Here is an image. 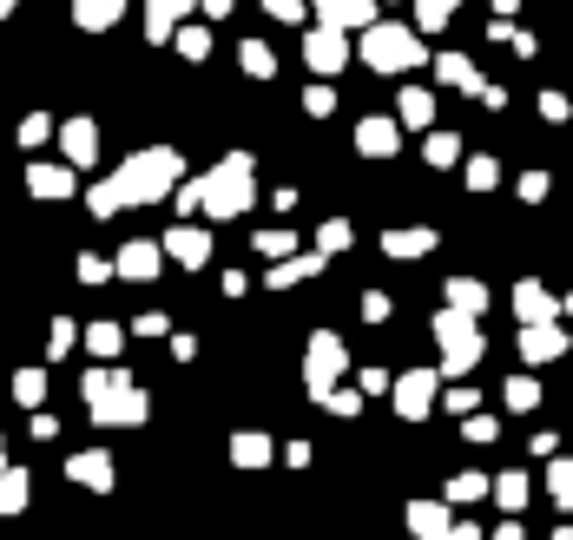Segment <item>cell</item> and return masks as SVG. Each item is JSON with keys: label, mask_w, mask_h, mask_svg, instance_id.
<instances>
[{"label": "cell", "mask_w": 573, "mask_h": 540, "mask_svg": "<svg viewBox=\"0 0 573 540\" xmlns=\"http://www.w3.org/2000/svg\"><path fill=\"white\" fill-rule=\"evenodd\" d=\"M178 172H185V159H178L172 145H152V152H132L119 172L106 178V185H93V218H112L119 205H152V198H165V191L178 185Z\"/></svg>", "instance_id": "cell-1"}, {"label": "cell", "mask_w": 573, "mask_h": 540, "mask_svg": "<svg viewBox=\"0 0 573 540\" xmlns=\"http://www.w3.org/2000/svg\"><path fill=\"white\" fill-rule=\"evenodd\" d=\"M198 191H205V211L211 218H238L244 205H251V152H231V159L218 165V172L198 178Z\"/></svg>", "instance_id": "cell-2"}, {"label": "cell", "mask_w": 573, "mask_h": 540, "mask_svg": "<svg viewBox=\"0 0 573 540\" xmlns=\"http://www.w3.org/2000/svg\"><path fill=\"white\" fill-rule=\"evenodd\" d=\"M363 60L376 66V73H409V66H422V40H415L409 27L376 20V27L363 33Z\"/></svg>", "instance_id": "cell-3"}, {"label": "cell", "mask_w": 573, "mask_h": 540, "mask_svg": "<svg viewBox=\"0 0 573 540\" xmlns=\"http://www.w3.org/2000/svg\"><path fill=\"white\" fill-rule=\"evenodd\" d=\"M435 343H442L448 376H462V369L481 363V330H475V317H462V310H442V317H435Z\"/></svg>", "instance_id": "cell-4"}, {"label": "cell", "mask_w": 573, "mask_h": 540, "mask_svg": "<svg viewBox=\"0 0 573 540\" xmlns=\"http://www.w3.org/2000/svg\"><path fill=\"white\" fill-rule=\"evenodd\" d=\"M303 60H310L323 80H330V73H343V60H350V40H343L336 27H317L310 40H303Z\"/></svg>", "instance_id": "cell-5"}, {"label": "cell", "mask_w": 573, "mask_h": 540, "mask_svg": "<svg viewBox=\"0 0 573 540\" xmlns=\"http://www.w3.org/2000/svg\"><path fill=\"white\" fill-rule=\"evenodd\" d=\"M336 376H343V343H336V336H317V343H310V389L330 396Z\"/></svg>", "instance_id": "cell-6"}, {"label": "cell", "mask_w": 573, "mask_h": 540, "mask_svg": "<svg viewBox=\"0 0 573 540\" xmlns=\"http://www.w3.org/2000/svg\"><path fill=\"white\" fill-rule=\"evenodd\" d=\"M317 14H323V27H376V0H317Z\"/></svg>", "instance_id": "cell-7"}, {"label": "cell", "mask_w": 573, "mask_h": 540, "mask_svg": "<svg viewBox=\"0 0 573 540\" xmlns=\"http://www.w3.org/2000/svg\"><path fill=\"white\" fill-rule=\"evenodd\" d=\"M521 350H527V363H554V356H567V330H554V323H527Z\"/></svg>", "instance_id": "cell-8"}, {"label": "cell", "mask_w": 573, "mask_h": 540, "mask_svg": "<svg viewBox=\"0 0 573 540\" xmlns=\"http://www.w3.org/2000/svg\"><path fill=\"white\" fill-rule=\"evenodd\" d=\"M429 402H435V376L429 369H409V376L396 382V409L402 415H429Z\"/></svg>", "instance_id": "cell-9"}, {"label": "cell", "mask_w": 573, "mask_h": 540, "mask_svg": "<svg viewBox=\"0 0 573 540\" xmlns=\"http://www.w3.org/2000/svg\"><path fill=\"white\" fill-rule=\"evenodd\" d=\"M356 152H363V159H389V152H396V119H363V126H356Z\"/></svg>", "instance_id": "cell-10"}, {"label": "cell", "mask_w": 573, "mask_h": 540, "mask_svg": "<svg viewBox=\"0 0 573 540\" xmlns=\"http://www.w3.org/2000/svg\"><path fill=\"white\" fill-rule=\"evenodd\" d=\"M60 145H66V159H73V165H93V159H99L93 119H66V126H60Z\"/></svg>", "instance_id": "cell-11"}, {"label": "cell", "mask_w": 573, "mask_h": 540, "mask_svg": "<svg viewBox=\"0 0 573 540\" xmlns=\"http://www.w3.org/2000/svg\"><path fill=\"white\" fill-rule=\"evenodd\" d=\"M382 251H389V257H429L435 251V231H429V224H402V231L382 238Z\"/></svg>", "instance_id": "cell-12"}, {"label": "cell", "mask_w": 573, "mask_h": 540, "mask_svg": "<svg viewBox=\"0 0 573 540\" xmlns=\"http://www.w3.org/2000/svg\"><path fill=\"white\" fill-rule=\"evenodd\" d=\"M165 251H172L178 264H205L211 238H205V231H198V224H178V231H165Z\"/></svg>", "instance_id": "cell-13"}, {"label": "cell", "mask_w": 573, "mask_h": 540, "mask_svg": "<svg viewBox=\"0 0 573 540\" xmlns=\"http://www.w3.org/2000/svg\"><path fill=\"white\" fill-rule=\"evenodd\" d=\"M514 310H521V323H554V297H547L534 277H527L521 290H514Z\"/></svg>", "instance_id": "cell-14"}, {"label": "cell", "mask_w": 573, "mask_h": 540, "mask_svg": "<svg viewBox=\"0 0 573 540\" xmlns=\"http://www.w3.org/2000/svg\"><path fill=\"white\" fill-rule=\"evenodd\" d=\"M152 270H159V244H126V251H119V277H132V284H145Z\"/></svg>", "instance_id": "cell-15"}, {"label": "cell", "mask_w": 573, "mask_h": 540, "mask_svg": "<svg viewBox=\"0 0 573 540\" xmlns=\"http://www.w3.org/2000/svg\"><path fill=\"white\" fill-rule=\"evenodd\" d=\"M119 7H126V0H73V20H80L86 33H106L112 20H119Z\"/></svg>", "instance_id": "cell-16"}, {"label": "cell", "mask_w": 573, "mask_h": 540, "mask_svg": "<svg viewBox=\"0 0 573 540\" xmlns=\"http://www.w3.org/2000/svg\"><path fill=\"white\" fill-rule=\"evenodd\" d=\"M27 191H33V198H66V191H73V172H60V165H33Z\"/></svg>", "instance_id": "cell-17"}, {"label": "cell", "mask_w": 573, "mask_h": 540, "mask_svg": "<svg viewBox=\"0 0 573 540\" xmlns=\"http://www.w3.org/2000/svg\"><path fill=\"white\" fill-rule=\"evenodd\" d=\"M435 73H442L448 86H462V93H481V73L462 60V53H442V60H435Z\"/></svg>", "instance_id": "cell-18"}, {"label": "cell", "mask_w": 573, "mask_h": 540, "mask_svg": "<svg viewBox=\"0 0 573 540\" xmlns=\"http://www.w3.org/2000/svg\"><path fill=\"white\" fill-rule=\"evenodd\" d=\"M448 303H455L462 317H481V310H488V290H481L475 277H455V284H448Z\"/></svg>", "instance_id": "cell-19"}, {"label": "cell", "mask_w": 573, "mask_h": 540, "mask_svg": "<svg viewBox=\"0 0 573 540\" xmlns=\"http://www.w3.org/2000/svg\"><path fill=\"white\" fill-rule=\"evenodd\" d=\"M435 119V99L422 93V86H409V93H402V126H429Z\"/></svg>", "instance_id": "cell-20"}, {"label": "cell", "mask_w": 573, "mask_h": 540, "mask_svg": "<svg viewBox=\"0 0 573 540\" xmlns=\"http://www.w3.org/2000/svg\"><path fill=\"white\" fill-rule=\"evenodd\" d=\"M310 270H317V257H290V264H277L271 277H264V284H271V290H290V284H303Z\"/></svg>", "instance_id": "cell-21"}, {"label": "cell", "mask_w": 573, "mask_h": 540, "mask_svg": "<svg viewBox=\"0 0 573 540\" xmlns=\"http://www.w3.org/2000/svg\"><path fill=\"white\" fill-rule=\"evenodd\" d=\"M244 73H251V80H271V73H277V60H271L264 40H244Z\"/></svg>", "instance_id": "cell-22"}, {"label": "cell", "mask_w": 573, "mask_h": 540, "mask_svg": "<svg viewBox=\"0 0 573 540\" xmlns=\"http://www.w3.org/2000/svg\"><path fill=\"white\" fill-rule=\"evenodd\" d=\"M422 152H429V165H455V159H462V139H455V132H429Z\"/></svg>", "instance_id": "cell-23"}, {"label": "cell", "mask_w": 573, "mask_h": 540, "mask_svg": "<svg viewBox=\"0 0 573 540\" xmlns=\"http://www.w3.org/2000/svg\"><path fill=\"white\" fill-rule=\"evenodd\" d=\"M455 7H462V0H415V20H422V27H448V14H455Z\"/></svg>", "instance_id": "cell-24"}, {"label": "cell", "mask_w": 573, "mask_h": 540, "mask_svg": "<svg viewBox=\"0 0 573 540\" xmlns=\"http://www.w3.org/2000/svg\"><path fill=\"white\" fill-rule=\"evenodd\" d=\"M86 343H93V356H119L126 330H119V323H93V336H86Z\"/></svg>", "instance_id": "cell-25"}, {"label": "cell", "mask_w": 573, "mask_h": 540, "mask_svg": "<svg viewBox=\"0 0 573 540\" xmlns=\"http://www.w3.org/2000/svg\"><path fill=\"white\" fill-rule=\"evenodd\" d=\"M14 396L20 402H40V396H47V376H40V369H20V376H14Z\"/></svg>", "instance_id": "cell-26"}, {"label": "cell", "mask_w": 573, "mask_h": 540, "mask_svg": "<svg viewBox=\"0 0 573 540\" xmlns=\"http://www.w3.org/2000/svg\"><path fill=\"white\" fill-rule=\"evenodd\" d=\"M494 178H501V165H494V159H468V185H475V191H494Z\"/></svg>", "instance_id": "cell-27"}, {"label": "cell", "mask_w": 573, "mask_h": 540, "mask_svg": "<svg viewBox=\"0 0 573 540\" xmlns=\"http://www.w3.org/2000/svg\"><path fill=\"white\" fill-rule=\"evenodd\" d=\"M343 244H350V224L336 218V224H323V238H317V257H323V251H343Z\"/></svg>", "instance_id": "cell-28"}, {"label": "cell", "mask_w": 573, "mask_h": 540, "mask_svg": "<svg viewBox=\"0 0 573 540\" xmlns=\"http://www.w3.org/2000/svg\"><path fill=\"white\" fill-rule=\"evenodd\" d=\"M534 396H541V389H534L527 376H514V382H508V409H534Z\"/></svg>", "instance_id": "cell-29"}, {"label": "cell", "mask_w": 573, "mask_h": 540, "mask_svg": "<svg viewBox=\"0 0 573 540\" xmlns=\"http://www.w3.org/2000/svg\"><path fill=\"white\" fill-rule=\"evenodd\" d=\"M47 132H53V119H47V112H33L27 126H20V139H27V145H40V139H47Z\"/></svg>", "instance_id": "cell-30"}, {"label": "cell", "mask_w": 573, "mask_h": 540, "mask_svg": "<svg viewBox=\"0 0 573 540\" xmlns=\"http://www.w3.org/2000/svg\"><path fill=\"white\" fill-rule=\"evenodd\" d=\"M257 251H271V257H284V251H290V231H257Z\"/></svg>", "instance_id": "cell-31"}, {"label": "cell", "mask_w": 573, "mask_h": 540, "mask_svg": "<svg viewBox=\"0 0 573 540\" xmlns=\"http://www.w3.org/2000/svg\"><path fill=\"white\" fill-rule=\"evenodd\" d=\"M521 198H527V205H534V198H547V172H527V178H521Z\"/></svg>", "instance_id": "cell-32"}, {"label": "cell", "mask_w": 573, "mask_h": 540, "mask_svg": "<svg viewBox=\"0 0 573 540\" xmlns=\"http://www.w3.org/2000/svg\"><path fill=\"white\" fill-rule=\"evenodd\" d=\"M80 277H86V284H106L112 264H99V257H80Z\"/></svg>", "instance_id": "cell-33"}, {"label": "cell", "mask_w": 573, "mask_h": 540, "mask_svg": "<svg viewBox=\"0 0 573 540\" xmlns=\"http://www.w3.org/2000/svg\"><path fill=\"white\" fill-rule=\"evenodd\" d=\"M178 47H185V53H191V60H198V53H205V47H211V40H205V27H191V33H178Z\"/></svg>", "instance_id": "cell-34"}, {"label": "cell", "mask_w": 573, "mask_h": 540, "mask_svg": "<svg viewBox=\"0 0 573 540\" xmlns=\"http://www.w3.org/2000/svg\"><path fill=\"white\" fill-rule=\"evenodd\" d=\"M66 350H73V323L60 317V323H53V356H66Z\"/></svg>", "instance_id": "cell-35"}, {"label": "cell", "mask_w": 573, "mask_h": 540, "mask_svg": "<svg viewBox=\"0 0 573 540\" xmlns=\"http://www.w3.org/2000/svg\"><path fill=\"white\" fill-rule=\"evenodd\" d=\"M264 7H271L277 20H303V0H264Z\"/></svg>", "instance_id": "cell-36"}, {"label": "cell", "mask_w": 573, "mask_h": 540, "mask_svg": "<svg viewBox=\"0 0 573 540\" xmlns=\"http://www.w3.org/2000/svg\"><path fill=\"white\" fill-rule=\"evenodd\" d=\"M363 317L382 323V317H389V297H376V290H369V297H363Z\"/></svg>", "instance_id": "cell-37"}, {"label": "cell", "mask_w": 573, "mask_h": 540, "mask_svg": "<svg viewBox=\"0 0 573 540\" xmlns=\"http://www.w3.org/2000/svg\"><path fill=\"white\" fill-rule=\"evenodd\" d=\"M541 112H547V119L560 126V119H567V99H560V93H541Z\"/></svg>", "instance_id": "cell-38"}, {"label": "cell", "mask_w": 573, "mask_h": 540, "mask_svg": "<svg viewBox=\"0 0 573 540\" xmlns=\"http://www.w3.org/2000/svg\"><path fill=\"white\" fill-rule=\"evenodd\" d=\"M7 14H14V0H0V20H7Z\"/></svg>", "instance_id": "cell-39"}]
</instances>
